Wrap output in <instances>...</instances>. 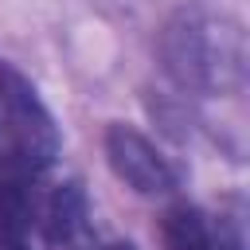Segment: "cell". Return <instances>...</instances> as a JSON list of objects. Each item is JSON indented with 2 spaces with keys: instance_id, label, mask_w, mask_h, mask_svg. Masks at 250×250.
Masks as SVG:
<instances>
[{
  "instance_id": "6da1fadb",
  "label": "cell",
  "mask_w": 250,
  "mask_h": 250,
  "mask_svg": "<svg viewBox=\"0 0 250 250\" xmlns=\"http://www.w3.org/2000/svg\"><path fill=\"white\" fill-rule=\"evenodd\" d=\"M59 156V129L35 86L0 59V176L39 180Z\"/></svg>"
},
{
  "instance_id": "277c9868",
  "label": "cell",
  "mask_w": 250,
  "mask_h": 250,
  "mask_svg": "<svg viewBox=\"0 0 250 250\" xmlns=\"http://www.w3.org/2000/svg\"><path fill=\"white\" fill-rule=\"evenodd\" d=\"M39 180L0 176V250H31V195Z\"/></svg>"
},
{
  "instance_id": "3957f363",
  "label": "cell",
  "mask_w": 250,
  "mask_h": 250,
  "mask_svg": "<svg viewBox=\"0 0 250 250\" xmlns=\"http://www.w3.org/2000/svg\"><path fill=\"white\" fill-rule=\"evenodd\" d=\"M160 238H164V250H242L238 230L223 215H211L191 203H176L164 211Z\"/></svg>"
},
{
  "instance_id": "5b68a950",
  "label": "cell",
  "mask_w": 250,
  "mask_h": 250,
  "mask_svg": "<svg viewBox=\"0 0 250 250\" xmlns=\"http://www.w3.org/2000/svg\"><path fill=\"white\" fill-rule=\"evenodd\" d=\"M94 250H133V246H129V242H98Z\"/></svg>"
},
{
  "instance_id": "7a4b0ae2",
  "label": "cell",
  "mask_w": 250,
  "mask_h": 250,
  "mask_svg": "<svg viewBox=\"0 0 250 250\" xmlns=\"http://www.w3.org/2000/svg\"><path fill=\"white\" fill-rule=\"evenodd\" d=\"M105 160L141 195H168L176 191V168L164 160V152L137 129L129 125H109L105 129Z\"/></svg>"
}]
</instances>
